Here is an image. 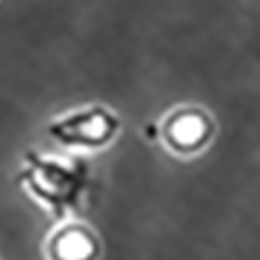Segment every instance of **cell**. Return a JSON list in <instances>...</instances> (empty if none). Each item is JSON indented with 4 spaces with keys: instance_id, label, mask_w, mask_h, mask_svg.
Listing matches in <instances>:
<instances>
[{
    "instance_id": "cell-1",
    "label": "cell",
    "mask_w": 260,
    "mask_h": 260,
    "mask_svg": "<svg viewBox=\"0 0 260 260\" xmlns=\"http://www.w3.org/2000/svg\"><path fill=\"white\" fill-rule=\"evenodd\" d=\"M90 181V167L81 158L62 160L38 152L25 154V165L19 171L17 183L25 187L54 219L62 221L81 208V198Z\"/></svg>"
},
{
    "instance_id": "cell-2",
    "label": "cell",
    "mask_w": 260,
    "mask_h": 260,
    "mask_svg": "<svg viewBox=\"0 0 260 260\" xmlns=\"http://www.w3.org/2000/svg\"><path fill=\"white\" fill-rule=\"evenodd\" d=\"M119 132V119L104 106L75 108L48 125V136L67 148H102Z\"/></svg>"
},
{
    "instance_id": "cell-3",
    "label": "cell",
    "mask_w": 260,
    "mask_h": 260,
    "mask_svg": "<svg viewBox=\"0 0 260 260\" xmlns=\"http://www.w3.org/2000/svg\"><path fill=\"white\" fill-rule=\"evenodd\" d=\"M48 250L52 260H94L98 252V244L85 229L67 227L52 235Z\"/></svg>"
},
{
    "instance_id": "cell-4",
    "label": "cell",
    "mask_w": 260,
    "mask_h": 260,
    "mask_svg": "<svg viewBox=\"0 0 260 260\" xmlns=\"http://www.w3.org/2000/svg\"><path fill=\"white\" fill-rule=\"evenodd\" d=\"M202 132H204V123L196 117H183L179 119L171 129V136L175 142L187 146V144H193L202 138Z\"/></svg>"
}]
</instances>
